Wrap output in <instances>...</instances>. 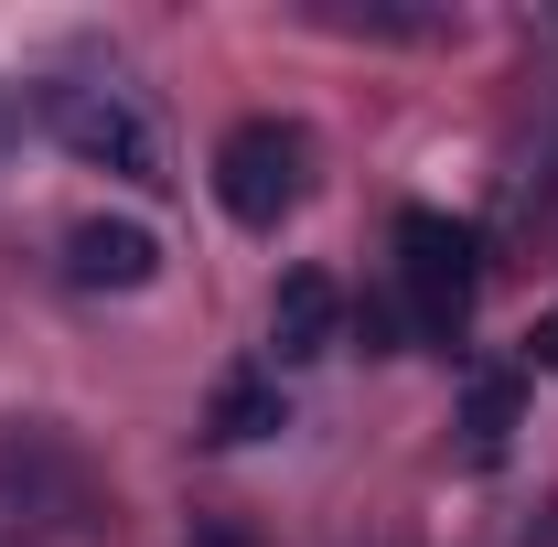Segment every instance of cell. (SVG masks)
<instances>
[{"instance_id": "3", "label": "cell", "mask_w": 558, "mask_h": 547, "mask_svg": "<svg viewBox=\"0 0 558 547\" xmlns=\"http://www.w3.org/2000/svg\"><path fill=\"white\" fill-rule=\"evenodd\" d=\"M215 194L236 226H279V215L312 194V139L290 130V119H236L226 150H215Z\"/></svg>"}, {"instance_id": "9", "label": "cell", "mask_w": 558, "mask_h": 547, "mask_svg": "<svg viewBox=\"0 0 558 547\" xmlns=\"http://www.w3.org/2000/svg\"><path fill=\"white\" fill-rule=\"evenodd\" d=\"M537 365H548V376H558V312H548V323H537Z\"/></svg>"}, {"instance_id": "4", "label": "cell", "mask_w": 558, "mask_h": 547, "mask_svg": "<svg viewBox=\"0 0 558 547\" xmlns=\"http://www.w3.org/2000/svg\"><path fill=\"white\" fill-rule=\"evenodd\" d=\"M398 290H409L418 333H462L473 312V226H451L440 205L398 215Z\"/></svg>"}, {"instance_id": "8", "label": "cell", "mask_w": 558, "mask_h": 547, "mask_svg": "<svg viewBox=\"0 0 558 547\" xmlns=\"http://www.w3.org/2000/svg\"><path fill=\"white\" fill-rule=\"evenodd\" d=\"M505 429H515V376H473V462L505 451Z\"/></svg>"}, {"instance_id": "6", "label": "cell", "mask_w": 558, "mask_h": 547, "mask_svg": "<svg viewBox=\"0 0 558 547\" xmlns=\"http://www.w3.org/2000/svg\"><path fill=\"white\" fill-rule=\"evenodd\" d=\"M65 269H75V290H150L161 247H150L140 226H108V215H86V226L65 236Z\"/></svg>"}, {"instance_id": "10", "label": "cell", "mask_w": 558, "mask_h": 547, "mask_svg": "<svg viewBox=\"0 0 558 547\" xmlns=\"http://www.w3.org/2000/svg\"><path fill=\"white\" fill-rule=\"evenodd\" d=\"M194 547H247V537H194Z\"/></svg>"}, {"instance_id": "1", "label": "cell", "mask_w": 558, "mask_h": 547, "mask_svg": "<svg viewBox=\"0 0 558 547\" xmlns=\"http://www.w3.org/2000/svg\"><path fill=\"white\" fill-rule=\"evenodd\" d=\"M0 526L22 547H108V483L54 429H0Z\"/></svg>"}, {"instance_id": "7", "label": "cell", "mask_w": 558, "mask_h": 547, "mask_svg": "<svg viewBox=\"0 0 558 547\" xmlns=\"http://www.w3.org/2000/svg\"><path fill=\"white\" fill-rule=\"evenodd\" d=\"M279 376H226V398H215V440H269L279 429Z\"/></svg>"}, {"instance_id": "2", "label": "cell", "mask_w": 558, "mask_h": 547, "mask_svg": "<svg viewBox=\"0 0 558 547\" xmlns=\"http://www.w3.org/2000/svg\"><path fill=\"white\" fill-rule=\"evenodd\" d=\"M54 139H65L86 172H108V183H130V194H161L172 183V150H161V119L140 108L130 86H54Z\"/></svg>"}, {"instance_id": "5", "label": "cell", "mask_w": 558, "mask_h": 547, "mask_svg": "<svg viewBox=\"0 0 558 547\" xmlns=\"http://www.w3.org/2000/svg\"><path fill=\"white\" fill-rule=\"evenodd\" d=\"M333 323H344V290L323 269H290L269 301V365H312V354H333Z\"/></svg>"}]
</instances>
